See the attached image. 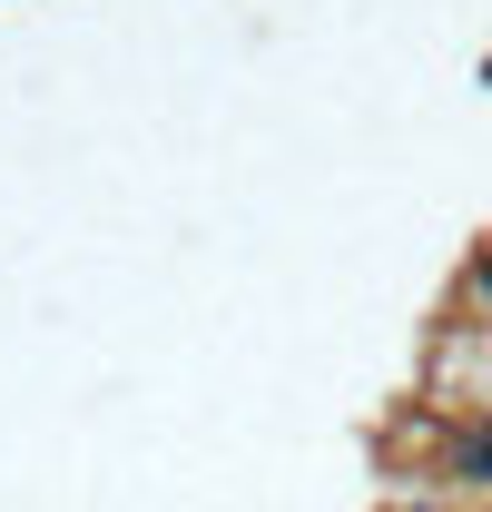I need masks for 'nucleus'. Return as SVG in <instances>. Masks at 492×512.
<instances>
[{"instance_id": "obj_1", "label": "nucleus", "mask_w": 492, "mask_h": 512, "mask_svg": "<svg viewBox=\"0 0 492 512\" xmlns=\"http://www.w3.org/2000/svg\"><path fill=\"white\" fill-rule=\"evenodd\" d=\"M443 483H453L463 503H492V404L453 414V434H443Z\"/></svg>"}, {"instance_id": "obj_2", "label": "nucleus", "mask_w": 492, "mask_h": 512, "mask_svg": "<svg viewBox=\"0 0 492 512\" xmlns=\"http://www.w3.org/2000/svg\"><path fill=\"white\" fill-rule=\"evenodd\" d=\"M473 306H483V316H492V247L473 256Z\"/></svg>"}, {"instance_id": "obj_3", "label": "nucleus", "mask_w": 492, "mask_h": 512, "mask_svg": "<svg viewBox=\"0 0 492 512\" xmlns=\"http://www.w3.org/2000/svg\"><path fill=\"white\" fill-rule=\"evenodd\" d=\"M384 512H453V503H424V493H394Z\"/></svg>"}, {"instance_id": "obj_4", "label": "nucleus", "mask_w": 492, "mask_h": 512, "mask_svg": "<svg viewBox=\"0 0 492 512\" xmlns=\"http://www.w3.org/2000/svg\"><path fill=\"white\" fill-rule=\"evenodd\" d=\"M453 512H492V503H453Z\"/></svg>"}]
</instances>
